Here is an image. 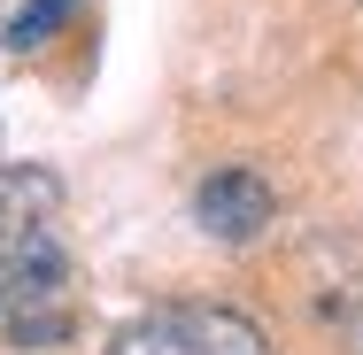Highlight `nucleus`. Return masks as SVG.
Masks as SVG:
<instances>
[{
  "label": "nucleus",
  "mask_w": 363,
  "mask_h": 355,
  "mask_svg": "<svg viewBox=\"0 0 363 355\" xmlns=\"http://www.w3.org/2000/svg\"><path fill=\"white\" fill-rule=\"evenodd\" d=\"M108 355H271L263 325L224 301H162L116 332Z\"/></svg>",
  "instance_id": "1"
},
{
  "label": "nucleus",
  "mask_w": 363,
  "mask_h": 355,
  "mask_svg": "<svg viewBox=\"0 0 363 355\" xmlns=\"http://www.w3.org/2000/svg\"><path fill=\"white\" fill-rule=\"evenodd\" d=\"M62 286H70V247L55 240V224H23L0 240V325L62 301Z\"/></svg>",
  "instance_id": "2"
},
{
  "label": "nucleus",
  "mask_w": 363,
  "mask_h": 355,
  "mask_svg": "<svg viewBox=\"0 0 363 355\" xmlns=\"http://www.w3.org/2000/svg\"><path fill=\"white\" fill-rule=\"evenodd\" d=\"M271 216H279V193H271V178H255V170H209L201 186H194V224L224 240V247H247V240H263L271 232Z\"/></svg>",
  "instance_id": "3"
},
{
  "label": "nucleus",
  "mask_w": 363,
  "mask_h": 355,
  "mask_svg": "<svg viewBox=\"0 0 363 355\" xmlns=\"http://www.w3.org/2000/svg\"><path fill=\"white\" fill-rule=\"evenodd\" d=\"M62 209V178L55 170H0V240L8 232H23V224H47V216Z\"/></svg>",
  "instance_id": "4"
},
{
  "label": "nucleus",
  "mask_w": 363,
  "mask_h": 355,
  "mask_svg": "<svg viewBox=\"0 0 363 355\" xmlns=\"http://www.w3.org/2000/svg\"><path fill=\"white\" fill-rule=\"evenodd\" d=\"M77 317L62 309V301H47V309H23V317H8V348L23 355H47V348H70Z\"/></svg>",
  "instance_id": "5"
},
{
  "label": "nucleus",
  "mask_w": 363,
  "mask_h": 355,
  "mask_svg": "<svg viewBox=\"0 0 363 355\" xmlns=\"http://www.w3.org/2000/svg\"><path fill=\"white\" fill-rule=\"evenodd\" d=\"M70 8H77V0H31V8H16V23H8V47H16V55L47 47V31H55Z\"/></svg>",
  "instance_id": "6"
}]
</instances>
